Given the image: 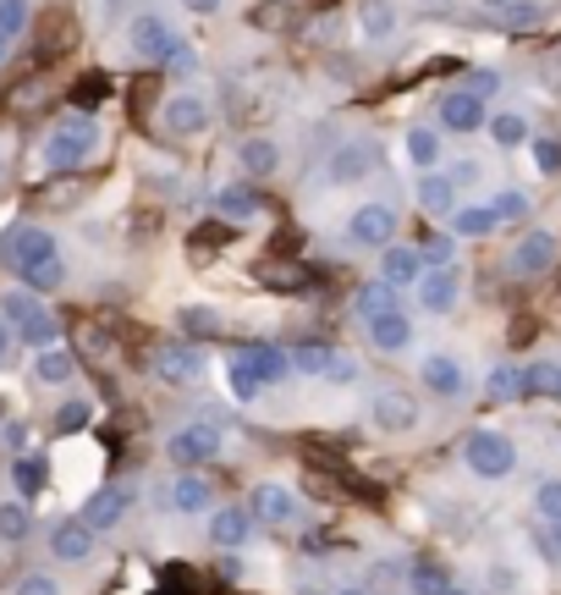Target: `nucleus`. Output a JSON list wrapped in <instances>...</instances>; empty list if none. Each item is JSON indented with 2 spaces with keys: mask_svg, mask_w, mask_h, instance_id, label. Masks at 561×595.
<instances>
[{
  "mask_svg": "<svg viewBox=\"0 0 561 595\" xmlns=\"http://www.w3.org/2000/svg\"><path fill=\"white\" fill-rule=\"evenodd\" d=\"M451 254H457V238H451V232H435V238H429V243L419 249L424 271H440V265H451Z\"/></svg>",
  "mask_w": 561,
  "mask_h": 595,
  "instance_id": "44",
  "label": "nucleus"
},
{
  "mask_svg": "<svg viewBox=\"0 0 561 595\" xmlns=\"http://www.w3.org/2000/svg\"><path fill=\"white\" fill-rule=\"evenodd\" d=\"M484 397H490V403H512V397H518V364H496V370L484 375Z\"/></svg>",
  "mask_w": 561,
  "mask_h": 595,
  "instance_id": "42",
  "label": "nucleus"
},
{
  "mask_svg": "<svg viewBox=\"0 0 561 595\" xmlns=\"http://www.w3.org/2000/svg\"><path fill=\"white\" fill-rule=\"evenodd\" d=\"M89 420H94V403H89V397H67L50 425H55V436H72V431H83Z\"/></svg>",
  "mask_w": 561,
  "mask_h": 595,
  "instance_id": "41",
  "label": "nucleus"
},
{
  "mask_svg": "<svg viewBox=\"0 0 561 595\" xmlns=\"http://www.w3.org/2000/svg\"><path fill=\"white\" fill-rule=\"evenodd\" d=\"M358 375H364V364H358L353 353H336V359H330V370H325L319 381H330V386H358Z\"/></svg>",
  "mask_w": 561,
  "mask_h": 595,
  "instance_id": "47",
  "label": "nucleus"
},
{
  "mask_svg": "<svg viewBox=\"0 0 561 595\" xmlns=\"http://www.w3.org/2000/svg\"><path fill=\"white\" fill-rule=\"evenodd\" d=\"M380 171V144L375 139H347L325 154V182L330 188H358Z\"/></svg>",
  "mask_w": 561,
  "mask_h": 595,
  "instance_id": "5",
  "label": "nucleus"
},
{
  "mask_svg": "<svg viewBox=\"0 0 561 595\" xmlns=\"http://www.w3.org/2000/svg\"><path fill=\"white\" fill-rule=\"evenodd\" d=\"M414 293H419V309H424V314H451V309L462 303V271H457V265L424 271Z\"/></svg>",
  "mask_w": 561,
  "mask_h": 595,
  "instance_id": "19",
  "label": "nucleus"
},
{
  "mask_svg": "<svg viewBox=\"0 0 561 595\" xmlns=\"http://www.w3.org/2000/svg\"><path fill=\"white\" fill-rule=\"evenodd\" d=\"M353 309H358V320H375V314L402 309V303H397V288H386V282H364L358 298H353Z\"/></svg>",
  "mask_w": 561,
  "mask_h": 595,
  "instance_id": "37",
  "label": "nucleus"
},
{
  "mask_svg": "<svg viewBox=\"0 0 561 595\" xmlns=\"http://www.w3.org/2000/svg\"><path fill=\"white\" fill-rule=\"evenodd\" d=\"M39 309H44V303H39L33 293H28V288H6V293H0V320H6L11 331H17L22 320H33Z\"/></svg>",
  "mask_w": 561,
  "mask_h": 595,
  "instance_id": "39",
  "label": "nucleus"
},
{
  "mask_svg": "<svg viewBox=\"0 0 561 595\" xmlns=\"http://www.w3.org/2000/svg\"><path fill=\"white\" fill-rule=\"evenodd\" d=\"M484 128H490L496 149H523L529 139H534V133H529V117H523V111H496V117H490Z\"/></svg>",
  "mask_w": 561,
  "mask_h": 595,
  "instance_id": "32",
  "label": "nucleus"
},
{
  "mask_svg": "<svg viewBox=\"0 0 561 595\" xmlns=\"http://www.w3.org/2000/svg\"><path fill=\"white\" fill-rule=\"evenodd\" d=\"M446 177H451V188L462 193V188H479V182H484V165H479V160H457Z\"/></svg>",
  "mask_w": 561,
  "mask_h": 595,
  "instance_id": "52",
  "label": "nucleus"
},
{
  "mask_svg": "<svg viewBox=\"0 0 561 595\" xmlns=\"http://www.w3.org/2000/svg\"><path fill=\"white\" fill-rule=\"evenodd\" d=\"M248 22H254V28H280V22H286V6H280V0L254 6V11H248Z\"/></svg>",
  "mask_w": 561,
  "mask_h": 595,
  "instance_id": "54",
  "label": "nucleus"
},
{
  "mask_svg": "<svg viewBox=\"0 0 561 595\" xmlns=\"http://www.w3.org/2000/svg\"><path fill=\"white\" fill-rule=\"evenodd\" d=\"M78 375V353L72 347H44V353H33V386H67Z\"/></svg>",
  "mask_w": 561,
  "mask_h": 595,
  "instance_id": "24",
  "label": "nucleus"
},
{
  "mask_svg": "<svg viewBox=\"0 0 561 595\" xmlns=\"http://www.w3.org/2000/svg\"><path fill=\"white\" fill-rule=\"evenodd\" d=\"M336 595H369V591H336Z\"/></svg>",
  "mask_w": 561,
  "mask_h": 595,
  "instance_id": "61",
  "label": "nucleus"
},
{
  "mask_svg": "<svg viewBox=\"0 0 561 595\" xmlns=\"http://www.w3.org/2000/svg\"><path fill=\"white\" fill-rule=\"evenodd\" d=\"M446 585H451V579H446L429 557H424V563H414V591H419V595H440Z\"/></svg>",
  "mask_w": 561,
  "mask_h": 595,
  "instance_id": "49",
  "label": "nucleus"
},
{
  "mask_svg": "<svg viewBox=\"0 0 561 595\" xmlns=\"http://www.w3.org/2000/svg\"><path fill=\"white\" fill-rule=\"evenodd\" d=\"M11 336H17L22 347H33V353H44V347H55V342H61V320H55L50 309H39V314H33V320H22V325H17Z\"/></svg>",
  "mask_w": 561,
  "mask_h": 595,
  "instance_id": "31",
  "label": "nucleus"
},
{
  "mask_svg": "<svg viewBox=\"0 0 561 595\" xmlns=\"http://www.w3.org/2000/svg\"><path fill=\"white\" fill-rule=\"evenodd\" d=\"M11 595H61V579L55 574H22Z\"/></svg>",
  "mask_w": 561,
  "mask_h": 595,
  "instance_id": "51",
  "label": "nucleus"
},
{
  "mask_svg": "<svg viewBox=\"0 0 561 595\" xmlns=\"http://www.w3.org/2000/svg\"><path fill=\"white\" fill-rule=\"evenodd\" d=\"M419 386L429 392V397H440V403H457V397L468 392V370H462L457 353H424L419 359Z\"/></svg>",
  "mask_w": 561,
  "mask_h": 595,
  "instance_id": "12",
  "label": "nucleus"
},
{
  "mask_svg": "<svg viewBox=\"0 0 561 595\" xmlns=\"http://www.w3.org/2000/svg\"><path fill=\"white\" fill-rule=\"evenodd\" d=\"M28 535H33L28 502H0V541H6V546H22Z\"/></svg>",
  "mask_w": 561,
  "mask_h": 595,
  "instance_id": "36",
  "label": "nucleus"
},
{
  "mask_svg": "<svg viewBox=\"0 0 561 595\" xmlns=\"http://www.w3.org/2000/svg\"><path fill=\"white\" fill-rule=\"evenodd\" d=\"M529 154L545 177H561V139H529Z\"/></svg>",
  "mask_w": 561,
  "mask_h": 595,
  "instance_id": "48",
  "label": "nucleus"
},
{
  "mask_svg": "<svg viewBox=\"0 0 561 595\" xmlns=\"http://www.w3.org/2000/svg\"><path fill=\"white\" fill-rule=\"evenodd\" d=\"M440 595H473V591H457V585H446V591H440Z\"/></svg>",
  "mask_w": 561,
  "mask_h": 595,
  "instance_id": "59",
  "label": "nucleus"
},
{
  "mask_svg": "<svg viewBox=\"0 0 561 595\" xmlns=\"http://www.w3.org/2000/svg\"><path fill=\"white\" fill-rule=\"evenodd\" d=\"M128 513H133V485H100L89 502H83V524L94 530V535H111L116 524H128Z\"/></svg>",
  "mask_w": 561,
  "mask_h": 595,
  "instance_id": "15",
  "label": "nucleus"
},
{
  "mask_svg": "<svg viewBox=\"0 0 561 595\" xmlns=\"http://www.w3.org/2000/svg\"><path fill=\"white\" fill-rule=\"evenodd\" d=\"M204 370H210V359H204L198 342H165V347L154 353V375H160L165 386H193Z\"/></svg>",
  "mask_w": 561,
  "mask_h": 595,
  "instance_id": "13",
  "label": "nucleus"
},
{
  "mask_svg": "<svg viewBox=\"0 0 561 595\" xmlns=\"http://www.w3.org/2000/svg\"><path fill=\"white\" fill-rule=\"evenodd\" d=\"M6 56H11V39H0V67H6Z\"/></svg>",
  "mask_w": 561,
  "mask_h": 595,
  "instance_id": "58",
  "label": "nucleus"
},
{
  "mask_svg": "<svg viewBox=\"0 0 561 595\" xmlns=\"http://www.w3.org/2000/svg\"><path fill=\"white\" fill-rule=\"evenodd\" d=\"M419 276H424V260H419V249L414 243H391V249H380V282L386 288H419Z\"/></svg>",
  "mask_w": 561,
  "mask_h": 595,
  "instance_id": "22",
  "label": "nucleus"
},
{
  "mask_svg": "<svg viewBox=\"0 0 561 595\" xmlns=\"http://www.w3.org/2000/svg\"><path fill=\"white\" fill-rule=\"evenodd\" d=\"M286 359H292V370H303V375H325L330 359H336V347H330V342H297Z\"/></svg>",
  "mask_w": 561,
  "mask_h": 595,
  "instance_id": "38",
  "label": "nucleus"
},
{
  "mask_svg": "<svg viewBox=\"0 0 561 595\" xmlns=\"http://www.w3.org/2000/svg\"><path fill=\"white\" fill-rule=\"evenodd\" d=\"M518 397H561V364L551 359L518 364Z\"/></svg>",
  "mask_w": 561,
  "mask_h": 595,
  "instance_id": "27",
  "label": "nucleus"
},
{
  "mask_svg": "<svg viewBox=\"0 0 561 595\" xmlns=\"http://www.w3.org/2000/svg\"><path fill=\"white\" fill-rule=\"evenodd\" d=\"M534 513L545 518V530L561 524V480H540V491H534Z\"/></svg>",
  "mask_w": 561,
  "mask_h": 595,
  "instance_id": "45",
  "label": "nucleus"
},
{
  "mask_svg": "<svg viewBox=\"0 0 561 595\" xmlns=\"http://www.w3.org/2000/svg\"><path fill=\"white\" fill-rule=\"evenodd\" d=\"M67 276H72V271H67V260L55 254V260H44V265H33V271H28V276H17V282H22L28 293L39 298V293H61V288H67Z\"/></svg>",
  "mask_w": 561,
  "mask_h": 595,
  "instance_id": "35",
  "label": "nucleus"
},
{
  "mask_svg": "<svg viewBox=\"0 0 561 595\" xmlns=\"http://www.w3.org/2000/svg\"><path fill=\"white\" fill-rule=\"evenodd\" d=\"M176 325H182L193 342L221 336V309H210V303H182V309H176Z\"/></svg>",
  "mask_w": 561,
  "mask_h": 595,
  "instance_id": "33",
  "label": "nucleus"
},
{
  "mask_svg": "<svg viewBox=\"0 0 561 595\" xmlns=\"http://www.w3.org/2000/svg\"><path fill=\"white\" fill-rule=\"evenodd\" d=\"M182 6H187L193 17H215V11H221V0H182Z\"/></svg>",
  "mask_w": 561,
  "mask_h": 595,
  "instance_id": "55",
  "label": "nucleus"
},
{
  "mask_svg": "<svg viewBox=\"0 0 561 595\" xmlns=\"http://www.w3.org/2000/svg\"><path fill=\"white\" fill-rule=\"evenodd\" d=\"M237 165H243L254 182H265V177L280 171V144L265 139V133H259V139H243V144H237Z\"/></svg>",
  "mask_w": 561,
  "mask_h": 595,
  "instance_id": "26",
  "label": "nucleus"
},
{
  "mask_svg": "<svg viewBox=\"0 0 561 595\" xmlns=\"http://www.w3.org/2000/svg\"><path fill=\"white\" fill-rule=\"evenodd\" d=\"M297 513H303V502H297V491H292V485H280V480H259V485H254V496H248V518H254V524H265V530H286V524H297Z\"/></svg>",
  "mask_w": 561,
  "mask_h": 595,
  "instance_id": "10",
  "label": "nucleus"
},
{
  "mask_svg": "<svg viewBox=\"0 0 561 595\" xmlns=\"http://www.w3.org/2000/svg\"><path fill=\"white\" fill-rule=\"evenodd\" d=\"M215 215H221V221H254V215H259V188H248V182L221 188V193H215Z\"/></svg>",
  "mask_w": 561,
  "mask_h": 595,
  "instance_id": "28",
  "label": "nucleus"
},
{
  "mask_svg": "<svg viewBox=\"0 0 561 595\" xmlns=\"http://www.w3.org/2000/svg\"><path fill=\"white\" fill-rule=\"evenodd\" d=\"M446 221H451V238H490V232L501 226L490 204H457Z\"/></svg>",
  "mask_w": 561,
  "mask_h": 595,
  "instance_id": "30",
  "label": "nucleus"
},
{
  "mask_svg": "<svg viewBox=\"0 0 561 595\" xmlns=\"http://www.w3.org/2000/svg\"><path fill=\"white\" fill-rule=\"evenodd\" d=\"M176 39H182V33H176L171 17H160V11H139V17L128 22V50H133L139 61H165Z\"/></svg>",
  "mask_w": 561,
  "mask_h": 595,
  "instance_id": "11",
  "label": "nucleus"
},
{
  "mask_svg": "<svg viewBox=\"0 0 561 595\" xmlns=\"http://www.w3.org/2000/svg\"><path fill=\"white\" fill-rule=\"evenodd\" d=\"M561 260V232L551 226H534V232H523L518 243H512V276H523V282H534V276H545V271H557Z\"/></svg>",
  "mask_w": 561,
  "mask_h": 595,
  "instance_id": "8",
  "label": "nucleus"
},
{
  "mask_svg": "<svg viewBox=\"0 0 561 595\" xmlns=\"http://www.w3.org/2000/svg\"><path fill=\"white\" fill-rule=\"evenodd\" d=\"M11 485H17L22 502H33V496L44 491V457H39V452H17V463H11Z\"/></svg>",
  "mask_w": 561,
  "mask_h": 595,
  "instance_id": "34",
  "label": "nucleus"
},
{
  "mask_svg": "<svg viewBox=\"0 0 561 595\" xmlns=\"http://www.w3.org/2000/svg\"><path fill=\"white\" fill-rule=\"evenodd\" d=\"M165 507L182 513V518H198V513H215V480L198 474V468H182L171 485H165Z\"/></svg>",
  "mask_w": 561,
  "mask_h": 595,
  "instance_id": "14",
  "label": "nucleus"
},
{
  "mask_svg": "<svg viewBox=\"0 0 561 595\" xmlns=\"http://www.w3.org/2000/svg\"><path fill=\"white\" fill-rule=\"evenodd\" d=\"M11 342H17V336H11V325H6V320H0V364H6V359H11Z\"/></svg>",
  "mask_w": 561,
  "mask_h": 595,
  "instance_id": "56",
  "label": "nucleus"
},
{
  "mask_svg": "<svg viewBox=\"0 0 561 595\" xmlns=\"http://www.w3.org/2000/svg\"><path fill=\"white\" fill-rule=\"evenodd\" d=\"M397 28H402V11H397V0H358V33H364L369 44H386V39H397Z\"/></svg>",
  "mask_w": 561,
  "mask_h": 595,
  "instance_id": "23",
  "label": "nucleus"
},
{
  "mask_svg": "<svg viewBox=\"0 0 561 595\" xmlns=\"http://www.w3.org/2000/svg\"><path fill=\"white\" fill-rule=\"evenodd\" d=\"M160 122H165V133H171V139H198V133H210L215 111H210V100H204V94H171V100H165V111H160Z\"/></svg>",
  "mask_w": 561,
  "mask_h": 595,
  "instance_id": "16",
  "label": "nucleus"
},
{
  "mask_svg": "<svg viewBox=\"0 0 561 595\" xmlns=\"http://www.w3.org/2000/svg\"><path fill=\"white\" fill-rule=\"evenodd\" d=\"M28 22H33V6H28V0H0V39H17Z\"/></svg>",
  "mask_w": 561,
  "mask_h": 595,
  "instance_id": "43",
  "label": "nucleus"
},
{
  "mask_svg": "<svg viewBox=\"0 0 561 595\" xmlns=\"http://www.w3.org/2000/svg\"><path fill=\"white\" fill-rule=\"evenodd\" d=\"M226 375H232V392H237L243 403H254L259 392H271V386H280V381L292 375V359H286L280 347H271V342H248V347L232 353Z\"/></svg>",
  "mask_w": 561,
  "mask_h": 595,
  "instance_id": "2",
  "label": "nucleus"
},
{
  "mask_svg": "<svg viewBox=\"0 0 561 595\" xmlns=\"http://www.w3.org/2000/svg\"><path fill=\"white\" fill-rule=\"evenodd\" d=\"M462 89H468V94H479V100L490 105V94L501 89V78H496V72H468V83H462Z\"/></svg>",
  "mask_w": 561,
  "mask_h": 595,
  "instance_id": "53",
  "label": "nucleus"
},
{
  "mask_svg": "<svg viewBox=\"0 0 561 595\" xmlns=\"http://www.w3.org/2000/svg\"><path fill=\"white\" fill-rule=\"evenodd\" d=\"M347 243L353 249H391L397 243V204H386V199H369V204H358L353 215H347Z\"/></svg>",
  "mask_w": 561,
  "mask_h": 595,
  "instance_id": "6",
  "label": "nucleus"
},
{
  "mask_svg": "<svg viewBox=\"0 0 561 595\" xmlns=\"http://www.w3.org/2000/svg\"><path fill=\"white\" fill-rule=\"evenodd\" d=\"M540 17H545V11H540L534 0H512V6H501V22H507V28H534Z\"/></svg>",
  "mask_w": 561,
  "mask_h": 595,
  "instance_id": "50",
  "label": "nucleus"
},
{
  "mask_svg": "<svg viewBox=\"0 0 561 595\" xmlns=\"http://www.w3.org/2000/svg\"><path fill=\"white\" fill-rule=\"evenodd\" d=\"M61 254V243H55V232H44V226H11L6 238H0V265H11L17 276H28L33 265H44V260H55Z\"/></svg>",
  "mask_w": 561,
  "mask_h": 595,
  "instance_id": "7",
  "label": "nucleus"
},
{
  "mask_svg": "<svg viewBox=\"0 0 561 595\" xmlns=\"http://www.w3.org/2000/svg\"><path fill=\"white\" fill-rule=\"evenodd\" d=\"M419 420H424V409L414 392H402V386H375L369 392V425L380 436H414Z\"/></svg>",
  "mask_w": 561,
  "mask_h": 595,
  "instance_id": "4",
  "label": "nucleus"
},
{
  "mask_svg": "<svg viewBox=\"0 0 561 595\" xmlns=\"http://www.w3.org/2000/svg\"><path fill=\"white\" fill-rule=\"evenodd\" d=\"M462 468L479 474V480H512L518 474V442L507 431L479 425V431L462 436Z\"/></svg>",
  "mask_w": 561,
  "mask_h": 595,
  "instance_id": "3",
  "label": "nucleus"
},
{
  "mask_svg": "<svg viewBox=\"0 0 561 595\" xmlns=\"http://www.w3.org/2000/svg\"><path fill=\"white\" fill-rule=\"evenodd\" d=\"M160 67H165V72H176V78H193V72H198V50H193L187 39H176V44H171V56H165Z\"/></svg>",
  "mask_w": 561,
  "mask_h": 595,
  "instance_id": "46",
  "label": "nucleus"
},
{
  "mask_svg": "<svg viewBox=\"0 0 561 595\" xmlns=\"http://www.w3.org/2000/svg\"><path fill=\"white\" fill-rule=\"evenodd\" d=\"M484 6H496V11H501V6H512V0H484Z\"/></svg>",
  "mask_w": 561,
  "mask_h": 595,
  "instance_id": "60",
  "label": "nucleus"
},
{
  "mask_svg": "<svg viewBox=\"0 0 561 595\" xmlns=\"http://www.w3.org/2000/svg\"><path fill=\"white\" fill-rule=\"evenodd\" d=\"M414 193H419V210L424 215H435V221H446V215L457 210V188H451V177H446V171H424Z\"/></svg>",
  "mask_w": 561,
  "mask_h": 595,
  "instance_id": "25",
  "label": "nucleus"
},
{
  "mask_svg": "<svg viewBox=\"0 0 561 595\" xmlns=\"http://www.w3.org/2000/svg\"><path fill=\"white\" fill-rule=\"evenodd\" d=\"M100 144H105L100 122L83 117V111H72V117H61V122L44 133V165H50L55 177H72V171H83V165L100 154Z\"/></svg>",
  "mask_w": 561,
  "mask_h": 595,
  "instance_id": "1",
  "label": "nucleus"
},
{
  "mask_svg": "<svg viewBox=\"0 0 561 595\" xmlns=\"http://www.w3.org/2000/svg\"><path fill=\"white\" fill-rule=\"evenodd\" d=\"M490 210H496V221L507 226V221H529V210H534V199H529L523 188H501V193L490 199Z\"/></svg>",
  "mask_w": 561,
  "mask_h": 595,
  "instance_id": "40",
  "label": "nucleus"
},
{
  "mask_svg": "<svg viewBox=\"0 0 561 595\" xmlns=\"http://www.w3.org/2000/svg\"><path fill=\"white\" fill-rule=\"evenodd\" d=\"M248 535H254L248 507H215V513H210V546H215V552H243Z\"/></svg>",
  "mask_w": 561,
  "mask_h": 595,
  "instance_id": "21",
  "label": "nucleus"
},
{
  "mask_svg": "<svg viewBox=\"0 0 561 595\" xmlns=\"http://www.w3.org/2000/svg\"><path fill=\"white\" fill-rule=\"evenodd\" d=\"M221 425H182V431H171L165 436V457L176 463V468H204L210 457H221Z\"/></svg>",
  "mask_w": 561,
  "mask_h": 595,
  "instance_id": "9",
  "label": "nucleus"
},
{
  "mask_svg": "<svg viewBox=\"0 0 561 595\" xmlns=\"http://www.w3.org/2000/svg\"><path fill=\"white\" fill-rule=\"evenodd\" d=\"M435 117H440L446 133H479V128L490 122V105H484L479 94H468V89H451V94H440Z\"/></svg>",
  "mask_w": 561,
  "mask_h": 595,
  "instance_id": "18",
  "label": "nucleus"
},
{
  "mask_svg": "<svg viewBox=\"0 0 561 595\" xmlns=\"http://www.w3.org/2000/svg\"><path fill=\"white\" fill-rule=\"evenodd\" d=\"M94 546H100V535L72 513V518H61V524H50V557L55 563H67V568H78V563H89L94 557Z\"/></svg>",
  "mask_w": 561,
  "mask_h": 595,
  "instance_id": "17",
  "label": "nucleus"
},
{
  "mask_svg": "<svg viewBox=\"0 0 561 595\" xmlns=\"http://www.w3.org/2000/svg\"><path fill=\"white\" fill-rule=\"evenodd\" d=\"M402 154L419 165V171H440V154H446V144H440V128H408V139H402Z\"/></svg>",
  "mask_w": 561,
  "mask_h": 595,
  "instance_id": "29",
  "label": "nucleus"
},
{
  "mask_svg": "<svg viewBox=\"0 0 561 595\" xmlns=\"http://www.w3.org/2000/svg\"><path fill=\"white\" fill-rule=\"evenodd\" d=\"M364 336L375 353H408L414 347V314L408 309H386L375 320H364Z\"/></svg>",
  "mask_w": 561,
  "mask_h": 595,
  "instance_id": "20",
  "label": "nucleus"
},
{
  "mask_svg": "<svg viewBox=\"0 0 561 595\" xmlns=\"http://www.w3.org/2000/svg\"><path fill=\"white\" fill-rule=\"evenodd\" d=\"M545 552H551V557H561V524H551V530H545Z\"/></svg>",
  "mask_w": 561,
  "mask_h": 595,
  "instance_id": "57",
  "label": "nucleus"
}]
</instances>
